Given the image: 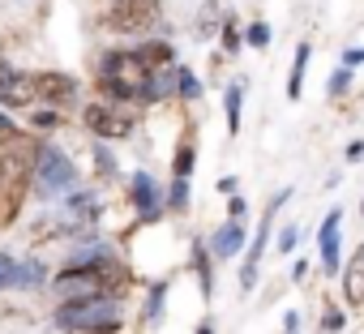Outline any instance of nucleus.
Wrapping results in <instances>:
<instances>
[{"label": "nucleus", "instance_id": "f257e3e1", "mask_svg": "<svg viewBox=\"0 0 364 334\" xmlns=\"http://www.w3.org/2000/svg\"><path fill=\"white\" fill-rule=\"evenodd\" d=\"M35 158H39V150L31 146V137L5 133V141H0V227H9L18 219L26 185L35 176Z\"/></svg>", "mask_w": 364, "mask_h": 334}, {"label": "nucleus", "instance_id": "f03ea898", "mask_svg": "<svg viewBox=\"0 0 364 334\" xmlns=\"http://www.w3.org/2000/svg\"><path fill=\"white\" fill-rule=\"evenodd\" d=\"M129 274L120 266H112L107 257L103 262H82V266H65L56 287L69 296V300H90V296H103V291H124Z\"/></svg>", "mask_w": 364, "mask_h": 334}, {"label": "nucleus", "instance_id": "7ed1b4c3", "mask_svg": "<svg viewBox=\"0 0 364 334\" xmlns=\"http://www.w3.org/2000/svg\"><path fill=\"white\" fill-rule=\"evenodd\" d=\"M150 77L154 73L141 65L137 52H112L103 60V69H99V90L112 95V99H141V90H146Z\"/></svg>", "mask_w": 364, "mask_h": 334}, {"label": "nucleus", "instance_id": "20e7f679", "mask_svg": "<svg viewBox=\"0 0 364 334\" xmlns=\"http://www.w3.org/2000/svg\"><path fill=\"white\" fill-rule=\"evenodd\" d=\"M56 321L65 330H116L120 325V304L116 296H90V300H65L56 308Z\"/></svg>", "mask_w": 364, "mask_h": 334}, {"label": "nucleus", "instance_id": "39448f33", "mask_svg": "<svg viewBox=\"0 0 364 334\" xmlns=\"http://www.w3.org/2000/svg\"><path fill=\"white\" fill-rule=\"evenodd\" d=\"M73 185H77L73 163L56 146H39V158H35V193L39 198H60V193H73Z\"/></svg>", "mask_w": 364, "mask_h": 334}, {"label": "nucleus", "instance_id": "423d86ee", "mask_svg": "<svg viewBox=\"0 0 364 334\" xmlns=\"http://www.w3.org/2000/svg\"><path fill=\"white\" fill-rule=\"evenodd\" d=\"M154 18H159V0H116L107 14V26L120 35H137V31L154 26Z\"/></svg>", "mask_w": 364, "mask_h": 334}, {"label": "nucleus", "instance_id": "0eeeda50", "mask_svg": "<svg viewBox=\"0 0 364 334\" xmlns=\"http://www.w3.org/2000/svg\"><path fill=\"white\" fill-rule=\"evenodd\" d=\"M291 193L283 189L279 198H270V210H266V219H262V227H257V236H253V249L245 253V266H240V287L245 291H253V283H257V266H262V253H266V244H270V227H274V210L287 202Z\"/></svg>", "mask_w": 364, "mask_h": 334}, {"label": "nucleus", "instance_id": "6e6552de", "mask_svg": "<svg viewBox=\"0 0 364 334\" xmlns=\"http://www.w3.org/2000/svg\"><path fill=\"white\" fill-rule=\"evenodd\" d=\"M86 129L95 137H129L133 133V116L116 103H90L86 107Z\"/></svg>", "mask_w": 364, "mask_h": 334}, {"label": "nucleus", "instance_id": "1a4fd4ad", "mask_svg": "<svg viewBox=\"0 0 364 334\" xmlns=\"http://www.w3.org/2000/svg\"><path fill=\"white\" fill-rule=\"evenodd\" d=\"M338 223H343V210L334 206L321 223V266L326 274H343V257H338Z\"/></svg>", "mask_w": 364, "mask_h": 334}, {"label": "nucleus", "instance_id": "9d476101", "mask_svg": "<svg viewBox=\"0 0 364 334\" xmlns=\"http://www.w3.org/2000/svg\"><path fill=\"white\" fill-rule=\"evenodd\" d=\"M77 95V82L65 73H35V99L43 103H69Z\"/></svg>", "mask_w": 364, "mask_h": 334}, {"label": "nucleus", "instance_id": "9b49d317", "mask_svg": "<svg viewBox=\"0 0 364 334\" xmlns=\"http://www.w3.org/2000/svg\"><path fill=\"white\" fill-rule=\"evenodd\" d=\"M343 300L351 304V308H360L364 304V244L351 253V262L343 266Z\"/></svg>", "mask_w": 364, "mask_h": 334}, {"label": "nucleus", "instance_id": "f8f14e48", "mask_svg": "<svg viewBox=\"0 0 364 334\" xmlns=\"http://www.w3.org/2000/svg\"><path fill=\"white\" fill-rule=\"evenodd\" d=\"M0 103H5V107H26V103H35V73H14L5 86H0Z\"/></svg>", "mask_w": 364, "mask_h": 334}, {"label": "nucleus", "instance_id": "ddd939ff", "mask_svg": "<svg viewBox=\"0 0 364 334\" xmlns=\"http://www.w3.org/2000/svg\"><path fill=\"white\" fill-rule=\"evenodd\" d=\"M219 257H232V253H240L245 249V219H228L219 232H215V244H210Z\"/></svg>", "mask_w": 364, "mask_h": 334}, {"label": "nucleus", "instance_id": "4468645a", "mask_svg": "<svg viewBox=\"0 0 364 334\" xmlns=\"http://www.w3.org/2000/svg\"><path fill=\"white\" fill-rule=\"evenodd\" d=\"M133 202H137V215L154 219V185H150V176H146V172H137V176H133Z\"/></svg>", "mask_w": 364, "mask_h": 334}, {"label": "nucleus", "instance_id": "2eb2a0df", "mask_svg": "<svg viewBox=\"0 0 364 334\" xmlns=\"http://www.w3.org/2000/svg\"><path fill=\"white\" fill-rule=\"evenodd\" d=\"M309 43H300L296 48V60H291V77H287V99H300V90H304V65H309Z\"/></svg>", "mask_w": 364, "mask_h": 334}, {"label": "nucleus", "instance_id": "dca6fc26", "mask_svg": "<svg viewBox=\"0 0 364 334\" xmlns=\"http://www.w3.org/2000/svg\"><path fill=\"white\" fill-rule=\"evenodd\" d=\"M137 56H141V65L154 73L159 65H171V48L167 43H146V48H137Z\"/></svg>", "mask_w": 364, "mask_h": 334}, {"label": "nucleus", "instance_id": "f3484780", "mask_svg": "<svg viewBox=\"0 0 364 334\" xmlns=\"http://www.w3.org/2000/svg\"><path fill=\"white\" fill-rule=\"evenodd\" d=\"M240 103H245V90L240 86H228V129L240 133Z\"/></svg>", "mask_w": 364, "mask_h": 334}, {"label": "nucleus", "instance_id": "a211bd4d", "mask_svg": "<svg viewBox=\"0 0 364 334\" xmlns=\"http://www.w3.org/2000/svg\"><path fill=\"white\" fill-rule=\"evenodd\" d=\"M5 287H18V262L0 253V291H5Z\"/></svg>", "mask_w": 364, "mask_h": 334}, {"label": "nucleus", "instance_id": "6ab92c4d", "mask_svg": "<svg viewBox=\"0 0 364 334\" xmlns=\"http://www.w3.org/2000/svg\"><path fill=\"white\" fill-rule=\"evenodd\" d=\"M347 86H351V69H343V65H338V69H334V77H330V86H326V90H330V95H343V90H347Z\"/></svg>", "mask_w": 364, "mask_h": 334}, {"label": "nucleus", "instance_id": "aec40b11", "mask_svg": "<svg viewBox=\"0 0 364 334\" xmlns=\"http://www.w3.org/2000/svg\"><path fill=\"white\" fill-rule=\"evenodd\" d=\"M189 167H193V150L185 146V150L176 154V181H185V176H189Z\"/></svg>", "mask_w": 364, "mask_h": 334}, {"label": "nucleus", "instance_id": "412c9836", "mask_svg": "<svg viewBox=\"0 0 364 334\" xmlns=\"http://www.w3.org/2000/svg\"><path fill=\"white\" fill-rule=\"evenodd\" d=\"M176 77H180V95H189V99H193V95H198V90H202V86H198V77H193V73H189V69H180V73H176Z\"/></svg>", "mask_w": 364, "mask_h": 334}, {"label": "nucleus", "instance_id": "4be33fe9", "mask_svg": "<svg viewBox=\"0 0 364 334\" xmlns=\"http://www.w3.org/2000/svg\"><path fill=\"white\" fill-rule=\"evenodd\" d=\"M249 43H253V48H266V43H270V31H266V22H253V26H249Z\"/></svg>", "mask_w": 364, "mask_h": 334}, {"label": "nucleus", "instance_id": "5701e85b", "mask_svg": "<svg viewBox=\"0 0 364 334\" xmlns=\"http://www.w3.org/2000/svg\"><path fill=\"white\" fill-rule=\"evenodd\" d=\"M343 321H347V317L330 304V308H326V317H321V330H330V334H334V330H343Z\"/></svg>", "mask_w": 364, "mask_h": 334}, {"label": "nucleus", "instance_id": "b1692460", "mask_svg": "<svg viewBox=\"0 0 364 334\" xmlns=\"http://www.w3.org/2000/svg\"><path fill=\"white\" fill-rule=\"evenodd\" d=\"M185 202H189V189H185V181H176V185H171V206L180 210Z\"/></svg>", "mask_w": 364, "mask_h": 334}, {"label": "nucleus", "instance_id": "393cba45", "mask_svg": "<svg viewBox=\"0 0 364 334\" xmlns=\"http://www.w3.org/2000/svg\"><path fill=\"white\" fill-rule=\"evenodd\" d=\"M296 236H300V232H296V227H283V236H279V249H283V253H287V249H291V244H296Z\"/></svg>", "mask_w": 364, "mask_h": 334}, {"label": "nucleus", "instance_id": "a878e982", "mask_svg": "<svg viewBox=\"0 0 364 334\" xmlns=\"http://www.w3.org/2000/svg\"><path fill=\"white\" fill-rule=\"evenodd\" d=\"M364 60V48H351L347 56H343V69H351V65H360Z\"/></svg>", "mask_w": 364, "mask_h": 334}, {"label": "nucleus", "instance_id": "bb28decb", "mask_svg": "<svg viewBox=\"0 0 364 334\" xmlns=\"http://www.w3.org/2000/svg\"><path fill=\"white\" fill-rule=\"evenodd\" d=\"M99 172H116V163H112V154H107V150H99Z\"/></svg>", "mask_w": 364, "mask_h": 334}, {"label": "nucleus", "instance_id": "cd10ccee", "mask_svg": "<svg viewBox=\"0 0 364 334\" xmlns=\"http://www.w3.org/2000/svg\"><path fill=\"white\" fill-rule=\"evenodd\" d=\"M347 158H351V163H360V158H364V141H351V150H347Z\"/></svg>", "mask_w": 364, "mask_h": 334}, {"label": "nucleus", "instance_id": "c85d7f7f", "mask_svg": "<svg viewBox=\"0 0 364 334\" xmlns=\"http://www.w3.org/2000/svg\"><path fill=\"white\" fill-rule=\"evenodd\" d=\"M245 210H249L245 198H232V219H245Z\"/></svg>", "mask_w": 364, "mask_h": 334}, {"label": "nucleus", "instance_id": "c756f323", "mask_svg": "<svg viewBox=\"0 0 364 334\" xmlns=\"http://www.w3.org/2000/svg\"><path fill=\"white\" fill-rule=\"evenodd\" d=\"M296 330H300V317H296V313H287V334H296Z\"/></svg>", "mask_w": 364, "mask_h": 334}, {"label": "nucleus", "instance_id": "7c9ffc66", "mask_svg": "<svg viewBox=\"0 0 364 334\" xmlns=\"http://www.w3.org/2000/svg\"><path fill=\"white\" fill-rule=\"evenodd\" d=\"M9 77H14V69H9V65H5V60H0V86H5V82H9Z\"/></svg>", "mask_w": 364, "mask_h": 334}, {"label": "nucleus", "instance_id": "2f4dec72", "mask_svg": "<svg viewBox=\"0 0 364 334\" xmlns=\"http://www.w3.org/2000/svg\"><path fill=\"white\" fill-rule=\"evenodd\" d=\"M65 334H116V330H65Z\"/></svg>", "mask_w": 364, "mask_h": 334}, {"label": "nucleus", "instance_id": "473e14b6", "mask_svg": "<svg viewBox=\"0 0 364 334\" xmlns=\"http://www.w3.org/2000/svg\"><path fill=\"white\" fill-rule=\"evenodd\" d=\"M198 334H215V330H210V325H198Z\"/></svg>", "mask_w": 364, "mask_h": 334}, {"label": "nucleus", "instance_id": "72a5a7b5", "mask_svg": "<svg viewBox=\"0 0 364 334\" xmlns=\"http://www.w3.org/2000/svg\"><path fill=\"white\" fill-rule=\"evenodd\" d=\"M360 215H364V202H360Z\"/></svg>", "mask_w": 364, "mask_h": 334}]
</instances>
